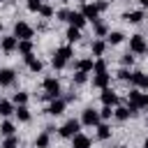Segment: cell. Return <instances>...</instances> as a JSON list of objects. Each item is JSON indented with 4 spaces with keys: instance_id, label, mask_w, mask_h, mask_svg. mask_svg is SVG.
<instances>
[{
    "instance_id": "2e32d148",
    "label": "cell",
    "mask_w": 148,
    "mask_h": 148,
    "mask_svg": "<svg viewBox=\"0 0 148 148\" xmlns=\"http://www.w3.org/2000/svg\"><path fill=\"white\" fill-rule=\"evenodd\" d=\"M23 58H25V65H28L30 72H42V60H37L32 53L30 56H23Z\"/></svg>"
},
{
    "instance_id": "60d3db41",
    "label": "cell",
    "mask_w": 148,
    "mask_h": 148,
    "mask_svg": "<svg viewBox=\"0 0 148 148\" xmlns=\"http://www.w3.org/2000/svg\"><path fill=\"white\" fill-rule=\"evenodd\" d=\"M95 5L99 7V12H104V9H106V2H104V0H99V2H95Z\"/></svg>"
},
{
    "instance_id": "4dcf8cb0",
    "label": "cell",
    "mask_w": 148,
    "mask_h": 148,
    "mask_svg": "<svg viewBox=\"0 0 148 148\" xmlns=\"http://www.w3.org/2000/svg\"><path fill=\"white\" fill-rule=\"evenodd\" d=\"M95 35H97V37H104V35H106V25L99 23V21H95Z\"/></svg>"
},
{
    "instance_id": "1f68e13d",
    "label": "cell",
    "mask_w": 148,
    "mask_h": 148,
    "mask_svg": "<svg viewBox=\"0 0 148 148\" xmlns=\"http://www.w3.org/2000/svg\"><path fill=\"white\" fill-rule=\"evenodd\" d=\"M28 2V9L30 12H39L42 9V0H25Z\"/></svg>"
},
{
    "instance_id": "5bb4252c",
    "label": "cell",
    "mask_w": 148,
    "mask_h": 148,
    "mask_svg": "<svg viewBox=\"0 0 148 148\" xmlns=\"http://www.w3.org/2000/svg\"><path fill=\"white\" fill-rule=\"evenodd\" d=\"M130 81H132L136 88H148V74H143V72H134Z\"/></svg>"
},
{
    "instance_id": "d4e9b609",
    "label": "cell",
    "mask_w": 148,
    "mask_h": 148,
    "mask_svg": "<svg viewBox=\"0 0 148 148\" xmlns=\"http://www.w3.org/2000/svg\"><path fill=\"white\" fill-rule=\"evenodd\" d=\"M97 136L104 141V139H109L111 136V127L109 125H97Z\"/></svg>"
},
{
    "instance_id": "9a60e30c",
    "label": "cell",
    "mask_w": 148,
    "mask_h": 148,
    "mask_svg": "<svg viewBox=\"0 0 148 148\" xmlns=\"http://www.w3.org/2000/svg\"><path fill=\"white\" fill-rule=\"evenodd\" d=\"M16 79L14 69H0V86H12Z\"/></svg>"
},
{
    "instance_id": "6da1fadb",
    "label": "cell",
    "mask_w": 148,
    "mask_h": 148,
    "mask_svg": "<svg viewBox=\"0 0 148 148\" xmlns=\"http://www.w3.org/2000/svg\"><path fill=\"white\" fill-rule=\"evenodd\" d=\"M69 56H72V49H69V46L58 49V51H56V56H53V60H51V62H53V67H56V69H62V67L67 65Z\"/></svg>"
},
{
    "instance_id": "8992f818",
    "label": "cell",
    "mask_w": 148,
    "mask_h": 148,
    "mask_svg": "<svg viewBox=\"0 0 148 148\" xmlns=\"http://www.w3.org/2000/svg\"><path fill=\"white\" fill-rule=\"evenodd\" d=\"M130 49H132V53H146L148 44H146V39L141 35H132L130 37Z\"/></svg>"
},
{
    "instance_id": "e575fe53",
    "label": "cell",
    "mask_w": 148,
    "mask_h": 148,
    "mask_svg": "<svg viewBox=\"0 0 148 148\" xmlns=\"http://www.w3.org/2000/svg\"><path fill=\"white\" fill-rule=\"evenodd\" d=\"M16 143H18L16 136H7V141L2 143V148H16Z\"/></svg>"
},
{
    "instance_id": "8fae6325",
    "label": "cell",
    "mask_w": 148,
    "mask_h": 148,
    "mask_svg": "<svg viewBox=\"0 0 148 148\" xmlns=\"http://www.w3.org/2000/svg\"><path fill=\"white\" fill-rule=\"evenodd\" d=\"M81 14H83L86 18H92V21H97V14H99V7H97V5H92V2H88V5H83V9H81Z\"/></svg>"
},
{
    "instance_id": "ac0fdd59",
    "label": "cell",
    "mask_w": 148,
    "mask_h": 148,
    "mask_svg": "<svg viewBox=\"0 0 148 148\" xmlns=\"http://www.w3.org/2000/svg\"><path fill=\"white\" fill-rule=\"evenodd\" d=\"M92 83H95L97 88H106V86H109V74H106V72H102V74H95Z\"/></svg>"
},
{
    "instance_id": "30bf717a",
    "label": "cell",
    "mask_w": 148,
    "mask_h": 148,
    "mask_svg": "<svg viewBox=\"0 0 148 148\" xmlns=\"http://www.w3.org/2000/svg\"><path fill=\"white\" fill-rule=\"evenodd\" d=\"M0 46H2V51L5 53H12V51H16L18 49V39L12 35V37H5L2 42H0Z\"/></svg>"
},
{
    "instance_id": "ba28073f",
    "label": "cell",
    "mask_w": 148,
    "mask_h": 148,
    "mask_svg": "<svg viewBox=\"0 0 148 148\" xmlns=\"http://www.w3.org/2000/svg\"><path fill=\"white\" fill-rule=\"evenodd\" d=\"M67 21L72 23V28H79V30H81V28L86 25V21H88V18H86L81 12H69V18H67Z\"/></svg>"
},
{
    "instance_id": "52a82bcc",
    "label": "cell",
    "mask_w": 148,
    "mask_h": 148,
    "mask_svg": "<svg viewBox=\"0 0 148 148\" xmlns=\"http://www.w3.org/2000/svg\"><path fill=\"white\" fill-rule=\"evenodd\" d=\"M81 123H83V125H88V127H95V125H99V113H97L95 109H83Z\"/></svg>"
},
{
    "instance_id": "44dd1931",
    "label": "cell",
    "mask_w": 148,
    "mask_h": 148,
    "mask_svg": "<svg viewBox=\"0 0 148 148\" xmlns=\"http://www.w3.org/2000/svg\"><path fill=\"white\" fill-rule=\"evenodd\" d=\"M18 51H21L23 56H30V53H32V42H30V39H21V42H18Z\"/></svg>"
},
{
    "instance_id": "5b68a950",
    "label": "cell",
    "mask_w": 148,
    "mask_h": 148,
    "mask_svg": "<svg viewBox=\"0 0 148 148\" xmlns=\"http://www.w3.org/2000/svg\"><path fill=\"white\" fill-rule=\"evenodd\" d=\"M14 37L21 42V39H30L32 37V28L28 25V23H23V21H18L16 25H14Z\"/></svg>"
},
{
    "instance_id": "f546056e",
    "label": "cell",
    "mask_w": 148,
    "mask_h": 148,
    "mask_svg": "<svg viewBox=\"0 0 148 148\" xmlns=\"http://www.w3.org/2000/svg\"><path fill=\"white\" fill-rule=\"evenodd\" d=\"M92 67H95L92 60H88V58H86V60H79V72H86V74H88Z\"/></svg>"
},
{
    "instance_id": "277c9868",
    "label": "cell",
    "mask_w": 148,
    "mask_h": 148,
    "mask_svg": "<svg viewBox=\"0 0 148 148\" xmlns=\"http://www.w3.org/2000/svg\"><path fill=\"white\" fill-rule=\"evenodd\" d=\"M130 106H134V109H146V106H148V95L141 92L139 88H134V90L130 92Z\"/></svg>"
},
{
    "instance_id": "cb8c5ba5",
    "label": "cell",
    "mask_w": 148,
    "mask_h": 148,
    "mask_svg": "<svg viewBox=\"0 0 148 148\" xmlns=\"http://www.w3.org/2000/svg\"><path fill=\"white\" fill-rule=\"evenodd\" d=\"M16 116H18V120H23V123H28L30 120V111L25 109V106H16V111H14Z\"/></svg>"
},
{
    "instance_id": "d590c367",
    "label": "cell",
    "mask_w": 148,
    "mask_h": 148,
    "mask_svg": "<svg viewBox=\"0 0 148 148\" xmlns=\"http://www.w3.org/2000/svg\"><path fill=\"white\" fill-rule=\"evenodd\" d=\"M92 69H95V72H97V74H102V72H106V62H104V60H97V62H95V67H92Z\"/></svg>"
},
{
    "instance_id": "7bdbcfd3",
    "label": "cell",
    "mask_w": 148,
    "mask_h": 148,
    "mask_svg": "<svg viewBox=\"0 0 148 148\" xmlns=\"http://www.w3.org/2000/svg\"><path fill=\"white\" fill-rule=\"evenodd\" d=\"M143 148H148V139H146V141H143Z\"/></svg>"
},
{
    "instance_id": "4316f807",
    "label": "cell",
    "mask_w": 148,
    "mask_h": 148,
    "mask_svg": "<svg viewBox=\"0 0 148 148\" xmlns=\"http://www.w3.org/2000/svg\"><path fill=\"white\" fill-rule=\"evenodd\" d=\"M25 102H28V92L18 90V92L14 95V104H18V106H25Z\"/></svg>"
},
{
    "instance_id": "8d00e7d4",
    "label": "cell",
    "mask_w": 148,
    "mask_h": 148,
    "mask_svg": "<svg viewBox=\"0 0 148 148\" xmlns=\"http://www.w3.org/2000/svg\"><path fill=\"white\" fill-rule=\"evenodd\" d=\"M111 116H113V111H111V106H104V109L99 111V118H104V120H106V118H111Z\"/></svg>"
},
{
    "instance_id": "b9f144b4",
    "label": "cell",
    "mask_w": 148,
    "mask_h": 148,
    "mask_svg": "<svg viewBox=\"0 0 148 148\" xmlns=\"http://www.w3.org/2000/svg\"><path fill=\"white\" fill-rule=\"evenodd\" d=\"M139 2H141V5H143V7H148V0H139Z\"/></svg>"
},
{
    "instance_id": "ffe728a7",
    "label": "cell",
    "mask_w": 148,
    "mask_h": 148,
    "mask_svg": "<svg viewBox=\"0 0 148 148\" xmlns=\"http://www.w3.org/2000/svg\"><path fill=\"white\" fill-rule=\"evenodd\" d=\"M16 109H14V104L12 102H7V99H0V116H9V113H14Z\"/></svg>"
},
{
    "instance_id": "83f0119b",
    "label": "cell",
    "mask_w": 148,
    "mask_h": 148,
    "mask_svg": "<svg viewBox=\"0 0 148 148\" xmlns=\"http://www.w3.org/2000/svg\"><path fill=\"white\" fill-rule=\"evenodd\" d=\"M0 132H2L5 136H14V125H12L9 120H5V123L0 125Z\"/></svg>"
},
{
    "instance_id": "484cf974",
    "label": "cell",
    "mask_w": 148,
    "mask_h": 148,
    "mask_svg": "<svg viewBox=\"0 0 148 148\" xmlns=\"http://www.w3.org/2000/svg\"><path fill=\"white\" fill-rule=\"evenodd\" d=\"M104 49H106V44H104L102 39H95V42H92V53H95V56H102Z\"/></svg>"
},
{
    "instance_id": "9c48e42d",
    "label": "cell",
    "mask_w": 148,
    "mask_h": 148,
    "mask_svg": "<svg viewBox=\"0 0 148 148\" xmlns=\"http://www.w3.org/2000/svg\"><path fill=\"white\" fill-rule=\"evenodd\" d=\"M116 102H118V95L111 88H102V104L104 106H113Z\"/></svg>"
},
{
    "instance_id": "7402d4cb",
    "label": "cell",
    "mask_w": 148,
    "mask_h": 148,
    "mask_svg": "<svg viewBox=\"0 0 148 148\" xmlns=\"http://www.w3.org/2000/svg\"><path fill=\"white\" fill-rule=\"evenodd\" d=\"M123 18H125V21H130V23H139V21L143 18V14H141V12H127Z\"/></svg>"
},
{
    "instance_id": "7c38bea8",
    "label": "cell",
    "mask_w": 148,
    "mask_h": 148,
    "mask_svg": "<svg viewBox=\"0 0 148 148\" xmlns=\"http://www.w3.org/2000/svg\"><path fill=\"white\" fill-rule=\"evenodd\" d=\"M65 104H67L65 99H53V102H51V106L46 109V113H51V116H60V113L65 111Z\"/></svg>"
},
{
    "instance_id": "74e56055",
    "label": "cell",
    "mask_w": 148,
    "mask_h": 148,
    "mask_svg": "<svg viewBox=\"0 0 148 148\" xmlns=\"http://www.w3.org/2000/svg\"><path fill=\"white\" fill-rule=\"evenodd\" d=\"M118 79H120V81H130V79H132V74H130L127 69H120V72H118Z\"/></svg>"
},
{
    "instance_id": "e0dca14e",
    "label": "cell",
    "mask_w": 148,
    "mask_h": 148,
    "mask_svg": "<svg viewBox=\"0 0 148 148\" xmlns=\"http://www.w3.org/2000/svg\"><path fill=\"white\" fill-rule=\"evenodd\" d=\"M72 148H90V139L86 134H76L72 139Z\"/></svg>"
},
{
    "instance_id": "f35d334b",
    "label": "cell",
    "mask_w": 148,
    "mask_h": 148,
    "mask_svg": "<svg viewBox=\"0 0 148 148\" xmlns=\"http://www.w3.org/2000/svg\"><path fill=\"white\" fill-rule=\"evenodd\" d=\"M120 62H123V65H132V62H134V56H130V53H125V56L120 58Z\"/></svg>"
},
{
    "instance_id": "4fadbf2b",
    "label": "cell",
    "mask_w": 148,
    "mask_h": 148,
    "mask_svg": "<svg viewBox=\"0 0 148 148\" xmlns=\"http://www.w3.org/2000/svg\"><path fill=\"white\" fill-rule=\"evenodd\" d=\"M132 113H136V109H134V106H118V109L113 111V116H116L118 120H127Z\"/></svg>"
},
{
    "instance_id": "f6af8a7d",
    "label": "cell",
    "mask_w": 148,
    "mask_h": 148,
    "mask_svg": "<svg viewBox=\"0 0 148 148\" xmlns=\"http://www.w3.org/2000/svg\"><path fill=\"white\" fill-rule=\"evenodd\" d=\"M0 30H2V25H0Z\"/></svg>"
},
{
    "instance_id": "ab89813d",
    "label": "cell",
    "mask_w": 148,
    "mask_h": 148,
    "mask_svg": "<svg viewBox=\"0 0 148 148\" xmlns=\"http://www.w3.org/2000/svg\"><path fill=\"white\" fill-rule=\"evenodd\" d=\"M58 18H60V21H67V18H69V9H60V12H58Z\"/></svg>"
},
{
    "instance_id": "d6986e66",
    "label": "cell",
    "mask_w": 148,
    "mask_h": 148,
    "mask_svg": "<svg viewBox=\"0 0 148 148\" xmlns=\"http://www.w3.org/2000/svg\"><path fill=\"white\" fill-rule=\"evenodd\" d=\"M49 143H51L49 132H44V134H39V136L35 139V146H37V148H49Z\"/></svg>"
},
{
    "instance_id": "d6a6232c",
    "label": "cell",
    "mask_w": 148,
    "mask_h": 148,
    "mask_svg": "<svg viewBox=\"0 0 148 148\" xmlns=\"http://www.w3.org/2000/svg\"><path fill=\"white\" fill-rule=\"evenodd\" d=\"M39 14H42L44 18H51V16H53V7H49V5H42V9H39Z\"/></svg>"
},
{
    "instance_id": "f1b7e54d",
    "label": "cell",
    "mask_w": 148,
    "mask_h": 148,
    "mask_svg": "<svg viewBox=\"0 0 148 148\" xmlns=\"http://www.w3.org/2000/svg\"><path fill=\"white\" fill-rule=\"evenodd\" d=\"M67 39H69V42H79V39H81V30H79V28H69V30H67Z\"/></svg>"
},
{
    "instance_id": "603a6c76",
    "label": "cell",
    "mask_w": 148,
    "mask_h": 148,
    "mask_svg": "<svg viewBox=\"0 0 148 148\" xmlns=\"http://www.w3.org/2000/svg\"><path fill=\"white\" fill-rule=\"evenodd\" d=\"M123 37H125V35L116 30V32H109V35H106V42H109V44H120V42H123Z\"/></svg>"
},
{
    "instance_id": "7a4b0ae2",
    "label": "cell",
    "mask_w": 148,
    "mask_h": 148,
    "mask_svg": "<svg viewBox=\"0 0 148 148\" xmlns=\"http://www.w3.org/2000/svg\"><path fill=\"white\" fill-rule=\"evenodd\" d=\"M44 99H58L60 95V83L58 79H44Z\"/></svg>"
},
{
    "instance_id": "3957f363",
    "label": "cell",
    "mask_w": 148,
    "mask_h": 148,
    "mask_svg": "<svg viewBox=\"0 0 148 148\" xmlns=\"http://www.w3.org/2000/svg\"><path fill=\"white\" fill-rule=\"evenodd\" d=\"M79 127H81V120H67L58 132H60V136H65V139H74L76 134H79Z\"/></svg>"
},
{
    "instance_id": "ee69618b",
    "label": "cell",
    "mask_w": 148,
    "mask_h": 148,
    "mask_svg": "<svg viewBox=\"0 0 148 148\" xmlns=\"http://www.w3.org/2000/svg\"><path fill=\"white\" fill-rule=\"evenodd\" d=\"M118 148H127V146H118Z\"/></svg>"
},
{
    "instance_id": "836d02e7",
    "label": "cell",
    "mask_w": 148,
    "mask_h": 148,
    "mask_svg": "<svg viewBox=\"0 0 148 148\" xmlns=\"http://www.w3.org/2000/svg\"><path fill=\"white\" fill-rule=\"evenodd\" d=\"M86 81H88V74H86V72H76V74H74V83L81 86V83H86Z\"/></svg>"
}]
</instances>
